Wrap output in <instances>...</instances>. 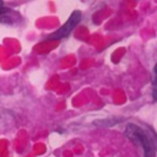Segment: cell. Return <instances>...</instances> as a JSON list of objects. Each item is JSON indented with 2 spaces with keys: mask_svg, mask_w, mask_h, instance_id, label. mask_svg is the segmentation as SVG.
<instances>
[{
  "mask_svg": "<svg viewBox=\"0 0 157 157\" xmlns=\"http://www.w3.org/2000/svg\"><path fill=\"white\" fill-rule=\"evenodd\" d=\"M125 135L130 141L142 150V157H155L157 151V135L151 130H145L136 124H128Z\"/></svg>",
  "mask_w": 157,
  "mask_h": 157,
  "instance_id": "obj_1",
  "label": "cell"
},
{
  "mask_svg": "<svg viewBox=\"0 0 157 157\" xmlns=\"http://www.w3.org/2000/svg\"><path fill=\"white\" fill-rule=\"evenodd\" d=\"M80 20H81V12L78 10L72 11V13L67 18V21L58 31H55L52 34H49L48 38H47V40H56V39H61V38L69 36L71 33V31L76 27V25L80 22Z\"/></svg>",
  "mask_w": 157,
  "mask_h": 157,
  "instance_id": "obj_2",
  "label": "cell"
},
{
  "mask_svg": "<svg viewBox=\"0 0 157 157\" xmlns=\"http://www.w3.org/2000/svg\"><path fill=\"white\" fill-rule=\"evenodd\" d=\"M7 12H10V10L6 9V7H4V2L0 1V21H2L5 18V16H6Z\"/></svg>",
  "mask_w": 157,
  "mask_h": 157,
  "instance_id": "obj_3",
  "label": "cell"
},
{
  "mask_svg": "<svg viewBox=\"0 0 157 157\" xmlns=\"http://www.w3.org/2000/svg\"><path fill=\"white\" fill-rule=\"evenodd\" d=\"M151 82H152L153 87H155V86H157V63H156V65L153 66V70H152V77H151Z\"/></svg>",
  "mask_w": 157,
  "mask_h": 157,
  "instance_id": "obj_4",
  "label": "cell"
},
{
  "mask_svg": "<svg viewBox=\"0 0 157 157\" xmlns=\"http://www.w3.org/2000/svg\"><path fill=\"white\" fill-rule=\"evenodd\" d=\"M152 96H153V98L157 101V86L153 87V90H152Z\"/></svg>",
  "mask_w": 157,
  "mask_h": 157,
  "instance_id": "obj_5",
  "label": "cell"
}]
</instances>
